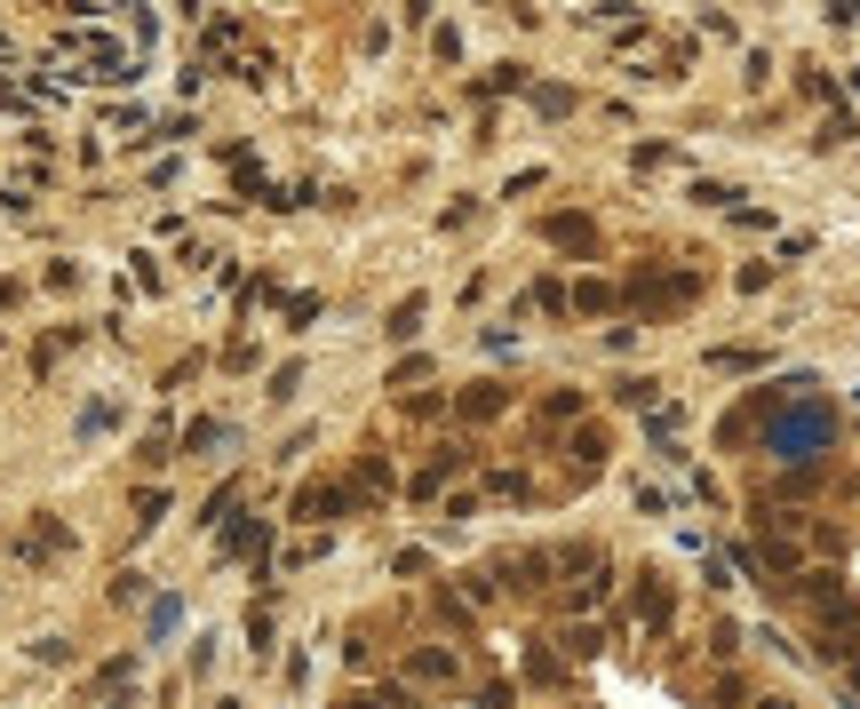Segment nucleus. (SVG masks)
<instances>
[{"label":"nucleus","instance_id":"f257e3e1","mask_svg":"<svg viewBox=\"0 0 860 709\" xmlns=\"http://www.w3.org/2000/svg\"><path fill=\"white\" fill-rule=\"evenodd\" d=\"M829 438V415H788L781 423V447H820Z\"/></svg>","mask_w":860,"mask_h":709},{"label":"nucleus","instance_id":"f03ea898","mask_svg":"<svg viewBox=\"0 0 860 709\" xmlns=\"http://www.w3.org/2000/svg\"><path fill=\"white\" fill-rule=\"evenodd\" d=\"M224 550H231V558H255V550H263V526H255V519H248V526H231V534H224Z\"/></svg>","mask_w":860,"mask_h":709},{"label":"nucleus","instance_id":"7ed1b4c3","mask_svg":"<svg viewBox=\"0 0 860 709\" xmlns=\"http://www.w3.org/2000/svg\"><path fill=\"white\" fill-rule=\"evenodd\" d=\"M224 438H231L224 423H192V430H184V447H192V455H208V447H224Z\"/></svg>","mask_w":860,"mask_h":709},{"label":"nucleus","instance_id":"20e7f679","mask_svg":"<svg viewBox=\"0 0 860 709\" xmlns=\"http://www.w3.org/2000/svg\"><path fill=\"white\" fill-rule=\"evenodd\" d=\"M64 550V526H41V534H24V558H56Z\"/></svg>","mask_w":860,"mask_h":709},{"label":"nucleus","instance_id":"39448f33","mask_svg":"<svg viewBox=\"0 0 860 709\" xmlns=\"http://www.w3.org/2000/svg\"><path fill=\"white\" fill-rule=\"evenodd\" d=\"M120 423V407H112V399H96V407L80 415V438H96V430H112Z\"/></svg>","mask_w":860,"mask_h":709},{"label":"nucleus","instance_id":"423d86ee","mask_svg":"<svg viewBox=\"0 0 860 709\" xmlns=\"http://www.w3.org/2000/svg\"><path fill=\"white\" fill-rule=\"evenodd\" d=\"M462 407H470V415H502V391H494V383H478V391L462 399Z\"/></svg>","mask_w":860,"mask_h":709},{"label":"nucleus","instance_id":"0eeeda50","mask_svg":"<svg viewBox=\"0 0 860 709\" xmlns=\"http://www.w3.org/2000/svg\"><path fill=\"white\" fill-rule=\"evenodd\" d=\"M176 622H184V606H176V598H160V606H152V637H167Z\"/></svg>","mask_w":860,"mask_h":709},{"label":"nucleus","instance_id":"6e6552de","mask_svg":"<svg viewBox=\"0 0 860 709\" xmlns=\"http://www.w3.org/2000/svg\"><path fill=\"white\" fill-rule=\"evenodd\" d=\"M765 709H788V701H765Z\"/></svg>","mask_w":860,"mask_h":709},{"label":"nucleus","instance_id":"1a4fd4ad","mask_svg":"<svg viewBox=\"0 0 860 709\" xmlns=\"http://www.w3.org/2000/svg\"><path fill=\"white\" fill-rule=\"evenodd\" d=\"M351 709H374V701H351Z\"/></svg>","mask_w":860,"mask_h":709}]
</instances>
